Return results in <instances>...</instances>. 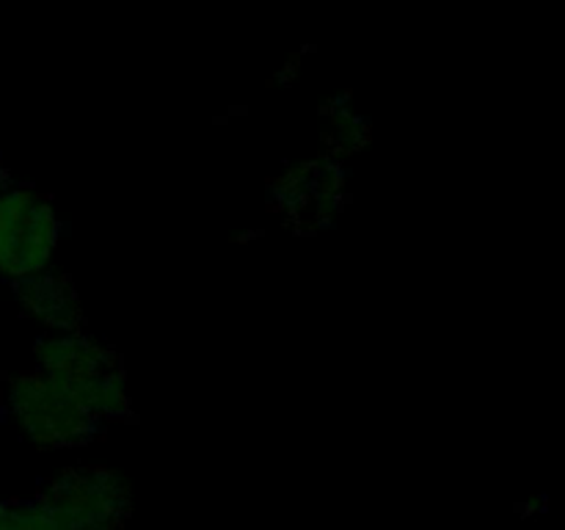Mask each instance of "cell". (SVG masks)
Segmentation results:
<instances>
[{
  "label": "cell",
  "instance_id": "obj_1",
  "mask_svg": "<svg viewBox=\"0 0 565 530\" xmlns=\"http://www.w3.org/2000/svg\"><path fill=\"white\" fill-rule=\"evenodd\" d=\"M6 403L22 434L44 451L86 445L97 431V420L88 417L70 386L39 370L17 373L6 390Z\"/></svg>",
  "mask_w": 565,
  "mask_h": 530
},
{
  "label": "cell",
  "instance_id": "obj_2",
  "mask_svg": "<svg viewBox=\"0 0 565 530\" xmlns=\"http://www.w3.org/2000/svg\"><path fill=\"white\" fill-rule=\"evenodd\" d=\"M61 224L53 202L25 186L0 191V276L11 285L50 268Z\"/></svg>",
  "mask_w": 565,
  "mask_h": 530
},
{
  "label": "cell",
  "instance_id": "obj_3",
  "mask_svg": "<svg viewBox=\"0 0 565 530\" xmlns=\"http://www.w3.org/2000/svg\"><path fill=\"white\" fill-rule=\"evenodd\" d=\"M36 500L70 530H121L132 513V486L108 467L66 469Z\"/></svg>",
  "mask_w": 565,
  "mask_h": 530
},
{
  "label": "cell",
  "instance_id": "obj_4",
  "mask_svg": "<svg viewBox=\"0 0 565 530\" xmlns=\"http://www.w3.org/2000/svg\"><path fill=\"white\" fill-rule=\"evenodd\" d=\"M36 362L39 373L50 375L70 390L81 381L119 368L116 353L83 331H61V335L42 337L36 342Z\"/></svg>",
  "mask_w": 565,
  "mask_h": 530
},
{
  "label": "cell",
  "instance_id": "obj_5",
  "mask_svg": "<svg viewBox=\"0 0 565 530\" xmlns=\"http://www.w3.org/2000/svg\"><path fill=\"white\" fill-rule=\"evenodd\" d=\"M14 296L20 301L22 312L36 320L39 326L53 331V335L81 329V301H77L70 276L55 274V271L47 268L42 274L14 282Z\"/></svg>",
  "mask_w": 565,
  "mask_h": 530
},
{
  "label": "cell",
  "instance_id": "obj_6",
  "mask_svg": "<svg viewBox=\"0 0 565 530\" xmlns=\"http://www.w3.org/2000/svg\"><path fill=\"white\" fill-rule=\"evenodd\" d=\"M70 392L86 409L88 417L97 420V423L99 420H121L130 414V395H127L125 375L119 368L81 381Z\"/></svg>",
  "mask_w": 565,
  "mask_h": 530
},
{
  "label": "cell",
  "instance_id": "obj_7",
  "mask_svg": "<svg viewBox=\"0 0 565 530\" xmlns=\"http://www.w3.org/2000/svg\"><path fill=\"white\" fill-rule=\"evenodd\" d=\"M315 171H318V160H301V163L287 166L276 177L274 199L279 204V210H285L290 219H309L315 193Z\"/></svg>",
  "mask_w": 565,
  "mask_h": 530
},
{
  "label": "cell",
  "instance_id": "obj_8",
  "mask_svg": "<svg viewBox=\"0 0 565 530\" xmlns=\"http://www.w3.org/2000/svg\"><path fill=\"white\" fill-rule=\"evenodd\" d=\"M345 204V169L337 160H318L309 219L318 226L331 224Z\"/></svg>",
  "mask_w": 565,
  "mask_h": 530
},
{
  "label": "cell",
  "instance_id": "obj_9",
  "mask_svg": "<svg viewBox=\"0 0 565 530\" xmlns=\"http://www.w3.org/2000/svg\"><path fill=\"white\" fill-rule=\"evenodd\" d=\"M331 125V144L340 155H353L370 141V121L348 103L345 97H337L326 110Z\"/></svg>",
  "mask_w": 565,
  "mask_h": 530
},
{
  "label": "cell",
  "instance_id": "obj_10",
  "mask_svg": "<svg viewBox=\"0 0 565 530\" xmlns=\"http://www.w3.org/2000/svg\"><path fill=\"white\" fill-rule=\"evenodd\" d=\"M6 530H70L61 522L55 513H50L47 508L39 500L20 502V506H9V524Z\"/></svg>",
  "mask_w": 565,
  "mask_h": 530
},
{
  "label": "cell",
  "instance_id": "obj_11",
  "mask_svg": "<svg viewBox=\"0 0 565 530\" xmlns=\"http://www.w3.org/2000/svg\"><path fill=\"white\" fill-rule=\"evenodd\" d=\"M6 524H9V502L0 500V530H6Z\"/></svg>",
  "mask_w": 565,
  "mask_h": 530
},
{
  "label": "cell",
  "instance_id": "obj_12",
  "mask_svg": "<svg viewBox=\"0 0 565 530\" xmlns=\"http://www.w3.org/2000/svg\"><path fill=\"white\" fill-rule=\"evenodd\" d=\"M3 188H9V171H6L3 160H0V191H3Z\"/></svg>",
  "mask_w": 565,
  "mask_h": 530
}]
</instances>
